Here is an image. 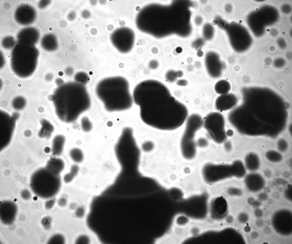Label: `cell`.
Listing matches in <instances>:
<instances>
[{
  "instance_id": "4dcf8cb0",
  "label": "cell",
  "mask_w": 292,
  "mask_h": 244,
  "mask_svg": "<svg viewBox=\"0 0 292 244\" xmlns=\"http://www.w3.org/2000/svg\"><path fill=\"white\" fill-rule=\"evenodd\" d=\"M72 199L67 195L62 196L58 199V204L60 207L68 208Z\"/></svg>"
},
{
  "instance_id": "5bb4252c",
  "label": "cell",
  "mask_w": 292,
  "mask_h": 244,
  "mask_svg": "<svg viewBox=\"0 0 292 244\" xmlns=\"http://www.w3.org/2000/svg\"><path fill=\"white\" fill-rule=\"evenodd\" d=\"M203 175L206 177L216 175L223 177L233 176L231 165H207L204 168Z\"/></svg>"
},
{
  "instance_id": "cb8c5ba5",
  "label": "cell",
  "mask_w": 292,
  "mask_h": 244,
  "mask_svg": "<svg viewBox=\"0 0 292 244\" xmlns=\"http://www.w3.org/2000/svg\"><path fill=\"white\" fill-rule=\"evenodd\" d=\"M42 122V126L39 131V136L42 138H48L53 132V127L49 122L46 120H44Z\"/></svg>"
},
{
  "instance_id": "8d00e7d4",
  "label": "cell",
  "mask_w": 292,
  "mask_h": 244,
  "mask_svg": "<svg viewBox=\"0 0 292 244\" xmlns=\"http://www.w3.org/2000/svg\"><path fill=\"white\" fill-rule=\"evenodd\" d=\"M55 202V199H51L46 202L45 204V207L47 209H51L54 205Z\"/></svg>"
},
{
  "instance_id": "ba28073f",
  "label": "cell",
  "mask_w": 292,
  "mask_h": 244,
  "mask_svg": "<svg viewBox=\"0 0 292 244\" xmlns=\"http://www.w3.org/2000/svg\"><path fill=\"white\" fill-rule=\"evenodd\" d=\"M110 38L113 45L121 53L129 52L134 45V33L128 28H121L116 30L111 34Z\"/></svg>"
},
{
  "instance_id": "484cf974",
  "label": "cell",
  "mask_w": 292,
  "mask_h": 244,
  "mask_svg": "<svg viewBox=\"0 0 292 244\" xmlns=\"http://www.w3.org/2000/svg\"><path fill=\"white\" fill-rule=\"evenodd\" d=\"M265 156L267 160L274 163L280 162L283 159V156L280 153L273 150L267 151L265 153Z\"/></svg>"
},
{
  "instance_id": "ab89813d",
  "label": "cell",
  "mask_w": 292,
  "mask_h": 244,
  "mask_svg": "<svg viewBox=\"0 0 292 244\" xmlns=\"http://www.w3.org/2000/svg\"><path fill=\"white\" fill-rule=\"evenodd\" d=\"M226 136L229 137L232 136L234 134L233 130L231 129H228L226 131Z\"/></svg>"
},
{
  "instance_id": "ac0fdd59",
  "label": "cell",
  "mask_w": 292,
  "mask_h": 244,
  "mask_svg": "<svg viewBox=\"0 0 292 244\" xmlns=\"http://www.w3.org/2000/svg\"><path fill=\"white\" fill-rule=\"evenodd\" d=\"M66 165L64 159L59 158H54L48 161L46 168L54 174L60 175L64 170Z\"/></svg>"
},
{
  "instance_id": "3957f363",
  "label": "cell",
  "mask_w": 292,
  "mask_h": 244,
  "mask_svg": "<svg viewBox=\"0 0 292 244\" xmlns=\"http://www.w3.org/2000/svg\"><path fill=\"white\" fill-rule=\"evenodd\" d=\"M96 92L108 112L123 111L133 106V101L129 84L123 77L115 76L102 79L98 84Z\"/></svg>"
},
{
  "instance_id": "6da1fadb",
  "label": "cell",
  "mask_w": 292,
  "mask_h": 244,
  "mask_svg": "<svg viewBox=\"0 0 292 244\" xmlns=\"http://www.w3.org/2000/svg\"><path fill=\"white\" fill-rule=\"evenodd\" d=\"M132 96L133 102L139 107L141 120L154 129L174 130L181 126L188 116L186 106L158 80L148 79L140 82L134 87Z\"/></svg>"
},
{
  "instance_id": "60d3db41",
  "label": "cell",
  "mask_w": 292,
  "mask_h": 244,
  "mask_svg": "<svg viewBox=\"0 0 292 244\" xmlns=\"http://www.w3.org/2000/svg\"><path fill=\"white\" fill-rule=\"evenodd\" d=\"M177 77H182L183 74V72L181 70H179L176 71Z\"/></svg>"
},
{
  "instance_id": "e0dca14e",
  "label": "cell",
  "mask_w": 292,
  "mask_h": 244,
  "mask_svg": "<svg viewBox=\"0 0 292 244\" xmlns=\"http://www.w3.org/2000/svg\"><path fill=\"white\" fill-rule=\"evenodd\" d=\"M245 181L249 188L252 190H257L261 188L263 185L264 180L260 174L254 172L247 174Z\"/></svg>"
},
{
  "instance_id": "8992f818",
  "label": "cell",
  "mask_w": 292,
  "mask_h": 244,
  "mask_svg": "<svg viewBox=\"0 0 292 244\" xmlns=\"http://www.w3.org/2000/svg\"><path fill=\"white\" fill-rule=\"evenodd\" d=\"M204 119L199 114L193 113L188 116L180 142L182 154L186 159H190L195 156L196 144L195 141L196 133L203 126Z\"/></svg>"
},
{
  "instance_id": "d6a6232c",
  "label": "cell",
  "mask_w": 292,
  "mask_h": 244,
  "mask_svg": "<svg viewBox=\"0 0 292 244\" xmlns=\"http://www.w3.org/2000/svg\"><path fill=\"white\" fill-rule=\"evenodd\" d=\"M154 144L153 143L150 141H147L143 143L141 145V149L142 151L145 153L151 152L154 149Z\"/></svg>"
},
{
  "instance_id": "30bf717a",
  "label": "cell",
  "mask_w": 292,
  "mask_h": 244,
  "mask_svg": "<svg viewBox=\"0 0 292 244\" xmlns=\"http://www.w3.org/2000/svg\"><path fill=\"white\" fill-rule=\"evenodd\" d=\"M15 125V118L7 112L0 111V150L9 144L11 140Z\"/></svg>"
},
{
  "instance_id": "9a60e30c",
  "label": "cell",
  "mask_w": 292,
  "mask_h": 244,
  "mask_svg": "<svg viewBox=\"0 0 292 244\" xmlns=\"http://www.w3.org/2000/svg\"><path fill=\"white\" fill-rule=\"evenodd\" d=\"M237 102V99L235 95L232 93L220 95L216 99L215 102L216 109L222 112L229 110L234 107Z\"/></svg>"
},
{
  "instance_id": "f1b7e54d",
  "label": "cell",
  "mask_w": 292,
  "mask_h": 244,
  "mask_svg": "<svg viewBox=\"0 0 292 244\" xmlns=\"http://www.w3.org/2000/svg\"><path fill=\"white\" fill-rule=\"evenodd\" d=\"M26 103V101L24 98L19 96L13 99L12 102V105L15 109L19 110L25 107Z\"/></svg>"
},
{
  "instance_id": "d6986e66",
  "label": "cell",
  "mask_w": 292,
  "mask_h": 244,
  "mask_svg": "<svg viewBox=\"0 0 292 244\" xmlns=\"http://www.w3.org/2000/svg\"><path fill=\"white\" fill-rule=\"evenodd\" d=\"M244 164L246 169L252 172H254L260 167V159L256 153L250 152L245 157Z\"/></svg>"
},
{
  "instance_id": "7a4b0ae2",
  "label": "cell",
  "mask_w": 292,
  "mask_h": 244,
  "mask_svg": "<svg viewBox=\"0 0 292 244\" xmlns=\"http://www.w3.org/2000/svg\"><path fill=\"white\" fill-rule=\"evenodd\" d=\"M85 85L70 82L60 85L52 97L56 114L67 124L75 122L90 108L91 101Z\"/></svg>"
},
{
  "instance_id": "2e32d148",
  "label": "cell",
  "mask_w": 292,
  "mask_h": 244,
  "mask_svg": "<svg viewBox=\"0 0 292 244\" xmlns=\"http://www.w3.org/2000/svg\"><path fill=\"white\" fill-rule=\"evenodd\" d=\"M69 159L71 163L82 165L87 160V157L84 150L78 147L74 146L71 147L68 153Z\"/></svg>"
},
{
  "instance_id": "e575fe53",
  "label": "cell",
  "mask_w": 292,
  "mask_h": 244,
  "mask_svg": "<svg viewBox=\"0 0 292 244\" xmlns=\"http://www.w3.org/2000/svg\"><path fill=\"white\" fill-rule=\"evenodd\" d=\"M52 219L49 216L43 218L41 220V223L43 227L46 229H49L51 226Z\"/></svg>"
},
{
  "instance_id": "7402d4cb",
  "label": "cell",
  "mask_w": 292,
  "mask_h": 244,
  "mask_svg": "<svg viewBox=\"0 0 292 244\" xmlns=\"http://www.w3.org/2000/svg\"><path fill=\"white\" fill-rule=\"evenodd\" d=\"M231 165L233 176L240 178L246 175V169L244 163L241 161H235Z\"/></svg>"
},
{
  "instance_id": "603a6c76",
  "label": "cell",
  "mask_w": 292,
  "mask_h": 244,
  "mask_svg": "<svg viewBox=\"0 0 292 244\" xmlns=\"http://www.w3.org/2000/svg\"><path fill=\"white\" fill-rule=\"evenodd\" d=\"M214 89L215 92L220 95L228 93L231 89L230 83L227 80L222 79L218 81L215 84Z\"/></svg>"
},
{
  "instance_id": "52a82bcc",
  "label": "cell",
  "mask_w": 292,
  "mask_h": 244,
  "mask_svg": "<svg viewBox=\"0 0 292 244\" xmlns=\"http://www.w3.org/2000/svg\"><path fill=\"white\" fill-rule=\"evenodd\" d=\"M203 126L215 143L220 144L226 140L227 136L225 130V121L221 114L213 112L208 114L204 119Z\"/></svg>"
},
{
  "instance_id": "9c48e42d",
  "label": "cell",
  "mask_w": 292,
  "mask_h": 244,
  "mask_svg": "<svg viewBox=\"0 0 292 244\" xmlns=\"http://www.w3.org/2000/svg\"><path fill=\"white\" fill-rule=\"evenodd\" d=\"M68 209L70 213L71 221L80 227L85 223L89 214L90 204L86 200L72 199Z\"/></svg>"
},
{
  "instance_id": "f35d334b",
  "label": "cell",
  "mask_w": 292,
  "mask_h": 244,
  "mask_svg": "<svg viewBox=\"0 0 292 244\" xmlns=\"http://www.w3.org/2000/svg\"><path fill=\"white\" fill-rule=\"evenodd\" d=\"M177 84L180 86H185L187 85L188 82L184 79L179 80L177 82Z\"/></svg>"
},
{
  "instance_id": "d590c367",
  "label": "cell",
  "mask_w": 292,
  "mask_h": 244,
  "mask_svg": "<svg viewBox=\"0 0 292 244\" xmlns=\"http://www.w3.org/2000/svg\"><path fill=\"white\" fill-rule=\"evenodd\" d=\"M167 75H169L168 80L171 82H173L175 81L177 77L176 72L173 70H171L169 71Z\"/></svg>"
},
{
  "instance_id": "83f0119b",
  "label": "cell",
  "mask_w": 292,
  "mask_h": 244,
  "mask_svg": "<svg viewBox=\"0 0 292 244\" xmlns=\"http://www.w3.org/2000/svg\"><path fill=\"white\" fill-rule=\"evenodd\" d=\"M78 178L74 173L68 170L64 175L62 180L66 185L72 186L76 182Z\"/></svg>"
},
{
  "instance_id": "7c38bea8",
  "label": "cell",
  "mask_w": 292,
  "mask_h": 244,
  "mask_svg": "<svg viewBox=\"0 0 292 244\" xmlns=\"http://www.w3.org/2000/svg\"><path fill=\"white\" fill-rule=\"evenodd\" d=\"M17 211L16 204L12 201H4L0 204V216L2 222L9 225L14 221Z\"/></svg>"
},
{
  "instance_id": "74e56055",
  "label": "cell",
  "mask_w": 292,
  "mask_h": 244,
  "mask_svg": "<svg viewBox=\"0 0 292 244\" xmlns=\"http://www.w3.org/2000/svg\"><path fill=\"white\" fill-rule=\"evenodd\" d=\"M21 195L22 198L25 200H29L31 197L30 192L27 189L24 190L21 192Z\"/></svg>"
},
{
  "instance_id": "ffe728a7",
  "label": "cell",
  "mask_w": 292,
  "mask_h": 244,
  "mask_svg": "<svg viewBox=\"0 0 292 244\" xmlns=\"http://www.w3.org/2000/svg\"><path fill=\"white\" fill-rule=\"evenodd\" d=\"M67 141L66 137L62 134H58L54 138L52 143V151L56 156L61 155L63 153Z\"/></svg>"
},
{
  "instance_id": "1f68e13d",
  "label": "cell",
  "mask_w": 292,
  "mask_h": 244,
  "mask_svg": "<svg viewBox=\"0 0 292 244\" xmlns=\"http://www.w3.org/2000/svg\"><path fill=\"white\" fill-rule=\"evenodd\" d=\"M81 165L76 163H71L69 166L68 170L78 177L81 173Z\"/></svg>"
},
{
  "instance_id": "4316f807",
  "label": "cell",
  "mask_w": 292,
  "mask_h": 244,
  "mask_svg": "<svg viewBox=\"0 0 292 244\" xmlns=\"http://www.w3.org/2000/svg\"><path fill=\"white\" fill-rule=\"evenodd\" d=\"M80 124L82 131L86 133L91 131L93 127L92 122L86 116L82 118L80 120Z\"/></svg>"
},
{
  "instance_id": "277c9868",
  "label": "cell",
  "mask_w": 292,
  "mask_h": 244,
  "mask_svg": "<svg viewBox=\"0 0 292 244\" xmlns=\"http://www.w3.org/2000/svg\"><path fill=\"white\" fill-rule=\"evenodd\" d=\"M62 184L60 175L54 174L46 168L36 170L31 178L32 190L37 196L44 198H52L56 195Z\"/></svg>"
},
{
  "instance_id": "d4e9b609",
  "label": "cell",
  "mask_w": 292,
  "mask_h": 244,
  "mask_svg": "<svg viewBox=\"0 0 292 244\" xmlns=\"http://www.w3.org/2000/svg\"><path fill=\"white\" fill-rule=\"evenodd\" d=\"M70 243V239L62 233H57L52 236L49 240L48 243L66 244Z\"/></svg>"
},
{
  "instance_id": "836d02e7",
  "label": "cell",
  "mask_w": 292,
  "mask_h": 244,
  "mask_svg": "<svg viewBox=\"0 0 292 244\" xmlns=\"http://www.w3.org/2000/svg\"><path fill=\"white\" fill-rule=\"evenodd\" d=\"M277 146V149L280 151L284 152L287 149L288 144L285 140L281 139L278 141Z\"/></svg>"
},
{
  "instance_id": "f546056e",
  "label": "cell",
  "mask_w": 292,
  "mask_h": 244,
  "mask_svg": "<svg viewBox=\"0 0 292 244\" xmlns=\"http://www.w3.org/2000/svg\"><path fill=\"white\" fill-rule=\"evenodd\" d=\"M74 80L75 82L85 85L89 80V77L86 73L80 72L75 75Z\"/></svg>"
},
{
  "instance_id": "5b68a950",
  "label": "cell",
  "mask_w": 292,
  "mask_h": 244,
  "mask_svg": "<svg viewBox=\"0 0 292 244\" xmlns=\"http://www.w3.org/2000/svg\"><path fill=\"white\" fill-rule=\"evenodd\" d=\"M37 50L33 48L17 47L13 50L11 60V67L13 72L21 78L31 75L36 67Z\"/></svg>"
},
{
  "instance_id": "44dd1931",
  "label": "cell",
  "mask_w": 292,
  "mask_h": 244,
  "mask_svg": "<svg viewBox=\"0 0 292 244\" xmlns=\"http://www.w3.org/2000/svg\"><path fill=\"white\" fill-rule=\"evenodd\" d=\"M212 208L214 212L219 216H222L226 213L228 204L226 200L223 196L218 197L213 202Z\"/></svg>"
},
{
  "instance_id": "8fae6325",
  "label": "cell",
  "mask_w": 292,
  "mask_h": 244,
  "mask_svg": "<svg viewBox=\"0 0 292 244\" xmlns=\"http://www.w3.org/2000/svg\"><path fill=\"white\" fill-rule=\"evenodd\" d=\"M76 228L71 234L70 243L73 244L99 243L100 241L96 234L87 227Z\"/></svg>"
},
{
  "instance_id": "4fadbf2b",
  "label": "cell",
  "mask_w": 292,
  "mask_h": 244,
  "mask_svg": "<svg viewBox=\"0 0 292 244\" xmlns=\"http://www.w3.org/2000/svg\"><path fill=\"white\" fill-rule=\"evenodd\" d=\"M205 65L207 71L211 77L217 78L221 75L223 67L216 54L213 52L208 54L206 57Z\"/></svg>"
}]
</instances>
